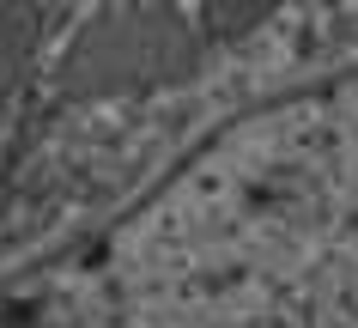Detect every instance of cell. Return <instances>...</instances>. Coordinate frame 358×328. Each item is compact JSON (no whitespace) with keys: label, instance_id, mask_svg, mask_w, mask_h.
Returning a JSON list of instances; mask_svg holds the SVG:
<instances>
[{"label":"cell","instance_id":"6da1fadb","mask_svg":"<svg viewBox=\"0 0 358 328\" xmlns=\"http://www.w3.org/2000/svg\"><path fill=\"white\" fill-rule=\"evenodd\" d=\"M201 24L170 0H122L97 6L73 31L61 55V92L67 97H128V92H170L201 67Z\"/></svg>","mask_w":358,"mask_h":328},{"label":"cell","instance_id":"7a4b0ae2","mask_svg":"<svg viewBox=\"0 0 358 328\" xmlns=\"http://www.w3.org/2000/svg\"><path fill=\"white\" fill-rule=\"evenodd\" d=\"M43 49V6L37 0H0V97L13 92Z\"/></svg>","mask_w":358,"mask_h":328},{"label":"cell","instance_id":"3957f363","mask_svg":"<svg viewBox=\"0 0 358 328\" xmlns=\"http://www.w3.org/2000/svg\"><path fill=\"white\" fill-rule=\"evenodd\" d=\"M285 0H201L194 6V24L207 43H243L249 31H262Z\"/></svg>","mask_w":358,"mask_h":328}]
</instances>
